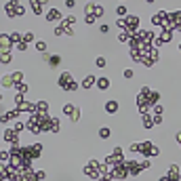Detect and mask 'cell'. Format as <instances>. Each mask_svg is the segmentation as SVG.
<instances>
[{
  "mask_svg": "<svg viewBox=\"0 0 181 181\" xmlns=\"http://www.w3.org/2000/svg\"><path fill=\"white\" fill-rule=\"evenodd\" d=\"M47 19H49V21H57V19H61V13H59L57 9H51V11L47 13Z\"/></svg>",
  "mask_w": 181,
  "mask_h": 181,
  "instance_id": "1",
  "label": "cell"
},
{
  "mask_svg": "<svg viewBox=\"0 0 181 181\" xmlns=\"http://www.w3.org/2000/svg\"><path fill=\"white\" fill-rule=\"evenodd\" d=\"M107 86H109V78H99V80H97V88H99V90H105Z\"/></svg>",
  "mask_w": 181,
  "mask_h": 181,
  "instance_id": "2",
  "label": "cell"
},
{
  "mask_svg": "<svg viewBox=\"0 0 181 181\" xmlns=\"http://www.w3.org/2000/svg\"><path fill=\"white\" fill-rule=\"evenodd\" d=\"M105 109H107V112H116V109H118V105H116V101H107V105H105Z\"/></svg>",
  "mask_w": 181,
  "mask_h": 181,
  "instance_id": "3",
  "label": "cell"
},
{
  "mask_svg": "<svg viewBox=\"0 0 181 181\" xmlns=\"http://www.w3.org/2000/svg\"><path fill=\"white\" fill-rule=\"evenodd\" d=\"M93 82H95V78H93V76H86V80L82 82V86H84V88H90V84H93Z\"/></svg>",
  "mask_w": 181,
  "mask_h": 181,
  "instance_id": "4",
  "label": "cell"
},
{
  "mask_svg": "<svg viewBox=\"0 0 181 181\" xmlns=\"http://www.w3.org/2000/svg\"><path fill=\"white\" fill-rule=\"evenodd\" d=\"M99 137H101V139H107V137H109V128H101V131H99Z\"/></svg>",
  "mask_w": 181,
  "mask_h": 181,
  "instance_id": "5",
  "label": "cell"
},
{
  "mask_svg": "<svg viewBox=\"0 0 181 181\" xmlns=\"http://www.w3.org/2000/svg\"><path fill=\"white\" fill-rule=\"evenodd\" d=\"M36 49H38V51H47V42L38 40V42H36Z\"/></svg>",
  "mask_w": 181,
  "mask_h": 181,
  "instance_id": "6",
  "label": "cell"
},
{
  "mask_svg": "<svg viewBox=\"0 0 181 181\" xmlns=\"http://www.w3.org/2000/svg\"><path fill=\"white\" fill-rule=\"evenodd\" d=\"M116 13H118V15H124V13H126V7H122V4H120V7L116 9Z\"/></svg>",
  "mask_w": 181,
  "mask_h": 181,
  "instance_id": "7",
  "label": "cell"
},
{
  "mask_svg": "<svg viewBox=\"0 0 181 181\" xmlns=\"http://www.w3.org/2000/svg\"><path fill=\"white\" fill-rule=\"evenodd\" d=\"M99 32H101V34H107V32H109V26H101Z\"/></svg>",
  "mask_w": 181,
  "mask_h": 181,
  "instance_id": "8",
  "label": "cell"
},
{
  "mask_svg": "<svg viewBox=\"0 0 181 181\" xmlns=\"http://www.w3.org/2000/svg\"><path fill=\"white\" fill-rule=\"evenodd\" d=\"M97 65H99V67H103V65H105V59H103V57H99V59H97Z\"/></svg>",
  "mask_w": 181,
  "mask_h": 181,
  "instance_id": "9",
  "label": "cell"
},
{
  "mask_svg": "<svg viewBox=\"0 0 181 181\" xmlns=\"http://www.w3.org/2000/svg\"><path fill=\"white\" fill-rule=\"evenodd\" d=\"M122 76H124V78H131V76H133V72H131V70H124V72H122Z\"/></svg>",
  "mask_w": 181,
  "mask_h": 181,
  "instance_id": "10",
  "label": "cell"
}]
</instances>
